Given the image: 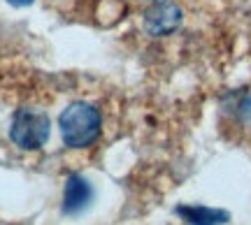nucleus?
I'll list each match as a JSON object with an SVG mask.
<instances>
[{
	"instance_id": "nucleus-4",
	"label": "nucleus",
	"mask_w": 251,
	"mask_h": 225,
	"mask_svg": "<svg viewBox=\"0 0 251 225\" xmlns=\"http://www.w3.org/2000/svg\"><path fill=\"white\" fill-rule=\"evenodd\" d=\"M91 190L89 181L72 174L68 183H65V198H63V211L65 214H79L81 209H86V204L91 202Z\"/></svg>"
},
{
	"instance_id": "nucleus-1",
	"label": "nucleus",
	"mask_w": 251,
	"mask_h": 225,
	"mask_svg": "<svg viewBox=\"0 0 251 225\" xmlns=\"http://www.w3.org/2000/svg\"><path fill=\"white\" fill-rule=\"evenodd\" d=\"M58 128H61V137L65 146L86 149L98 139L102 118H100L98 109L89 102H72L58 118Z\"/></svg>"
},
{
	"instance_id": "nucleus-2",
	"label": "nucleus",
	"mask_w": 251,
	"mask_h": 225,
	"mask_svg": "<svg viewBox=\"0 0 251 225\" xmlns=\"http://www.w3.org/2000/svg\"><path fill=\"white\" fill-rule=\"evenodd\" d=\"M49 128L51 123L47 114L35 109H19L9 126V139L24 151H35L49 139Z\"/></svg>"
},
{
	"instance_id": "nucleus-5",
	"label": "nucleus",
	"mask_w": 251,
	"mask_h": 225,
	"mask_svg": "<svg viewBox=\"0 0 251 225\" xmlns=\"http://www.w3.org/2000/svg\"><path fill=\"white\" fill-rule=\"evenodd\" d=\"M179 216H184L191 225H221L228 221V214L207 207H181Z\"/></svg>"
},
{
	"instance_id": "nucleus-6",
	"label": "nucleus",
	"mask_w": 251,
	"mask_h": 225,
	"mask_svg": "<svg viewBox=\"0 0 251 225\" xmlns=\"http://www.w3.org/2000/svg\"><path fill=\"white\" fill-rule=\"evenodd\" d=\"M9 5H14V7H26V5H30L33 0H7Z\"/></svg>"
},
{
	"instance_id": "nucleus-3",
	"label": "nucleus",
	"mask_w": 251,
	"mask_h": 225,
	"mask_svg": "<svg viewBox=\"0 0 251 225\" xmlns=\"http://www.w3.org/2000/svg\"><path fill=\"white\" fill-rule=\"evenodd\" d=\"M181 26V9L172 0H156L144 14V28L153 37L175 33Z\"/></svg>"
}]
</instances>
